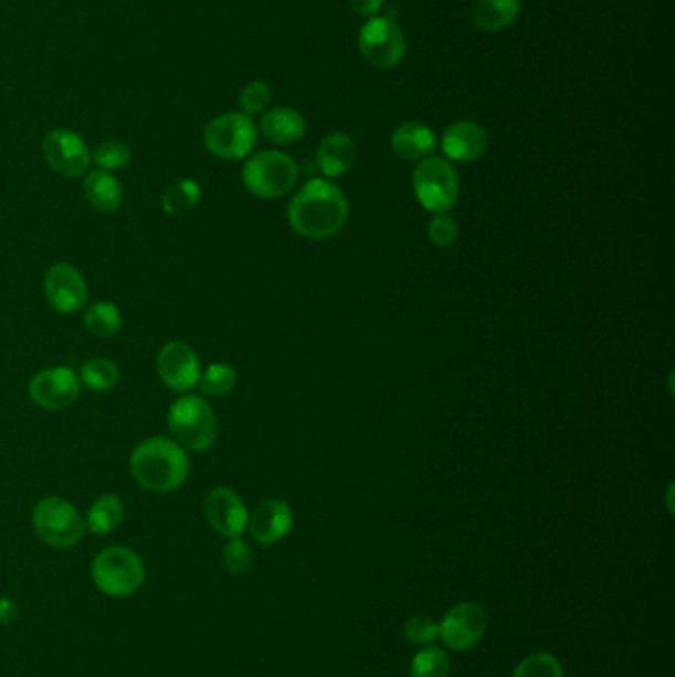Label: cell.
<instances>
[{
	"label": "cell",
	"mask_w": 675,
	"mask_h": 677,
	"mask_svg": "<svg viewBox=\"0 0 675 677\" xmlns=\"http://www.w3.org/2000/svg\"><path fill=\"white\" fill-rule=\"evenodd\" d=\"M92 579L107 597L126 599L136 594L146 582V565L136 551L127 547H107L92 562Z\"/></svg>",
	"instance_id": "obj_6"
},
{
	"label": "cell",
	"mask_w": 675,
	"mask_h": 677,
	"mask_svg": "<svg viewBox=\"0 0 675 677\" xmlns=\"http://www.w3.org/2000/svg\"><path fill=\"white\" fill-rule=\"evenodd\" d=\"M293 527V512L290 505L281 499H266L256 505L254 512L248 513V525L251 539L264 547L281 541L288 537Z\"/></svg>",
	"instance_id": "obj_16"
},
{
	"label": "cell",
	"mask_w": 675,
	"mask_h": 677,
	"mask_svg": "<svg viewBox=\"0 0 675 677\" xmlns=\"http://www.w3.org/2000/svg\"><path fill=\"white\" fill-rule=\"evenodd\" d=\"M383 2L385 0H349L353 12L358 17H367V19H373L375 14H378V10L383 9Z\"/></svg>",
	"instance_id": "obj_35"
},
{
	"label": "cell",
	"mask_w": 675,
	"mask_h": 677,
	"mask_svg": "<svg viewBox=\"0 0 675 677\" xmlns=\"http://www.w3.org/2000/svg\"><path fill=\"white\" fill-rule=\"evenodd\" d=\"M204 515L214 531L226 539L240 537L248 525V509L231 487H214L204 497Z\"/></svg>",
	"instance_id": "obj_15"
},
{
	"label": "cell",
	"mask_w": 675,
	"mask_h": 677,
	"mask_svg": "<svg viewBox=\"0 0 675 677\" xmlns=\"http://www.w3.org/2000/svg\"><path fill=\"white\" fill-rule=\"evenodd\" d=\"M92 161H94L101 171L114 173V171H121V169H126V166L129 165V161H131V151H129V147H127L126 143L109 139V141H104V143H99V146L94 149Z\"/></svg>",
	"instance_id": "obj_29"
},
{
	"label": "cell",
	"mask_w": 675,
	"mask_h": 677,
	"mask_svg": "<svg viewBox=\"0 0 675 677\" xmlns=\"http://www.w3.org/2000/svg\"><path fill=\"white\" fill-rule=\"evenodd\" d=\"M405 636L408 642H413L416 646L432 644L438 638V624L428 616H413V619L406 620Z\"/></svg>",
	"instance_id": "obj_34"
},
{
	"label": "cell",
	"mask_w": 675,
	"mask_h": 677,
	"mask_svg": "<svg viewBox=\"0 0 675 677\" xmlns=\"http://www.w3.org/2000/svg\"><path fill=\"white\" fill-rule=\"evenodd\" d=\"M167 426L171 438L186 452H208L221 434V425L213 407L204 397L189 393L169 407Z\"/></svg>",
	"instance_id": "obj_3"
},
{
	"label": "cell",
	"mask_w": 675,
	"mask_h": 677,
	"mask_svg": "<svg viewBox=\"0 0 675 677\" xmlns=\"http://www.w3.org/2000/svg\"><path fill=\"white\" fill-rule=\"evenodd\" d=\"M44 295L50 308L62 315L77 313L86 308V278L68 261H56L44 276Z\"/></svg>",
	"instance_id": "obj_13"
},
{
	"label": "cell",
	"mask_w": 675,
	"mask_h": 677,
	"mask_svg": "<svg viewBox=\"0 0 675 677\" xmlns=\"http://www.w3.org/2000/svg\"><path fill=\"white\" fill-rule=\"evenodd\" d=\"M358 52L373 68H395L406 52L405 32L395 19L373 17L361 29Z\"/></svg>",
	"instance_id": "obj_9"
},
{
	"label": "cell",
	"mask_w": 675,
	"mask_h": 677,
	"mask_svg": "<svg viewBox=\"0 0 675 677\" xmlns=\"http://www.w3.org/2000/svg\"><path fill=\"white\" fill-rule=\"evenodd\" d=\"M203 367L201 358L191 345L183 341H169L164 343L157 355V375L164 387L174 393L186 395L199 385Z\"/></svg>",
	"instance_id": "obj_11"
},
{
	"label": "cell",
	"mask_w": 675,
	"mask_h": 677,
	"mask_svg": "<svg viewBox=\"0 0 675 677\" xmlns=\"http://www.w3.org/2000/svg\"><path fill=\"white\" fill-rule=\"evenodd\" d=\"M84 193H86L87 203L92 204V208H96L97 213H117L124 203V189L117 181L116 174L107 173L101 169L87 173L86 181H84Z\"/></svg>",
	"instance_id": "obj_21"
},
{
	"label": "cell",
	"mask_w": 675,
	"mask_h": 677,
	"mask_svg": "<svg viewBox=\"0 0 675 677\" xmlns=\"http://www.w3.org/2000/svg\"><path fill=\"white\" fill-rule=\"evenodd\" d=\"M260 131L274 146L288 147L306 137L308 123L293 107H274L261 114Z\"/></svg>",
	"instance_id": "obj_19"
},
{
	"label": "cell",
	"mask_w": 675,
	"mask_h": 677,
	"mask_svg": "<svg viewBox=\"0 0 675 677\" xmlns=\"http://www.w3.org/2000/svg\"><path fill=\"white\" fill-rule=\"evenodd\" d=\"M450 676V658L444 649H420L410 662V677H448Z\"/></svg>",
	"instance_id": "obj_28"
},
{
	"label": "cell",
	"mask_w": 675,
	"mask_h": 677,
	"mask_svg": "<svg viewBox=\"0 0 675 677\" xmlns=\"http://www.w3.org/2000/svg\"><path fill=\"white\" fill-rule=\"evenodd\" d=\"M82 380L69 367L42 368L30 378L29 397L44 410H64L76 402Z\"/></svg>",
	"instance_id": "obj_10"
},
{
	"label": "cell",
	"mask_w": 675,
	"mask_h": 677,
	"mask_svg": "<svg viewBox=\"0 0 675 677\" xmlns=\"http://www.w3.org/2000/svg\"><path fill=\"white\" fill-rule=\"evenodd\" d=\"M428 238L436 248H452L460 238V226L450 214H435L428 224Z\"/></svg>",
	"instance_id": "obj_32"
},
{
	"label": "cell",
	"mask_w": 675,
	"mask_h": 677,
	"mask_svg": "<svg viewBox=\"0 0 675 677\" xmlns=\"http://www.w3.org/2000/svg\"><path fill=\"white\" fill-rule=\"evenodd\" d=\"M270 86L264 84L260 79L250 82V84L240 92V109L244 116H261V114L268 109V106H270Z\"/></svg>",
	"instance_id": "obj_31"
},
{
	"label": "cell",
	"mask_w": 675,
	"mask_h": 677,
	"mask_svg": "<svg viewBox=\"0 0 675 677\" xmlns=\"http://www.w3.org/2000/svg\"><path fill=\"white\" fill-rule=\"evenodd\" d=\"M32 525L40 541L54 549H72L86 535V519L68 499L58 495L42 497L34 505Z\"/></svg>",
	"instance_id": "obj_7"
},
{
	"label": "cell",
	"mask_w": 675,
	"mask_h": 677,
	"mask_svg": "<svg viewBox=\"0 0 675 677\" xmlns=\"http://www.w3.org/2000/svg\"><path fill=\"white\" fill-rule=\"evenodd\" d=\"M223 561L224 567L234 574L248 571L251 565V551L248 542L240 537L228 539V542L224 545Z\"/></svg>",
	"instance_id": "obj_33"
},
{
	"label": "cell",
	"mask_w": 675,
	"mask_h": 677,
	"mask_svg": "<svg viewBox=\"0 0 675 677\" xmlns=\"http://www.w3.org/2000/svg\"><path fill=\"white\" fill-rule=\"evenodd\" d=\"M357 157V146L353 137L338 131L321 139L315 153V163L325 179H338L353 169Z\"/></svg>",
	"instance_id": "obj_18"
},
{
	"label": "cell",
	"mask_w": 675,
	"mask_h": 677,
	"mask_svg": "<svg viewBox=\"0 0 675 677\" xmlns=\"http://www.w3.org/2000/svg\"><path fill=\"white\" fill-rule=\"evenodd\" d=\"M413 191L418 204L432 214H448L460 196V174L446 157H426L413 173Z\"/></svg>",
	"instance_id": "obj_4"
},
{
	"label": "cell",
	"mask_w": 675,
	"mask_h": 677,
	"mask_svg": "<svg viewBox=\"0 0 675 677\" xmlns=\"http://www.w3.org/2000/svg\"><path fill=\"white\" fill-rule=\"evenodd\" d=\"M129 472L147 492L171 494L189 480L191 455L173 438L151 436L133 448Z\"/></svg>",
	"instance_id": "obj_2"
},
{
	"label": "cell",
	"mask_w": 675,
	"mask_h": 677,
	"mask_svg": "<svg viewBox=\"0 0 675 677\" xmlns=\"http://www.w3.org/2000/svg\"><path fill=\"white\" fill-rule=\"evenodd\" d=\"M512 677H565L559 659L547 652H537L523 659Z\"/></svg>",
	"instance_id": "obj_30"
},
{
	"label": "cell",
	"mask_w": 675,
	"mask_h": 677,
	"mask_svg": "<svg viewBox=\"0 0 675 677\" xmlns=\"http://www.w3.org/2000/svg\"><path fill=\"white\" fill-rule=\"evenodd\" d=\"M522 12L519 0H480L473 9V24L483 32H500L512 26Z\"/></svg>",
	"instance_id": "obj_22"
},
{
	"label": "cell",
	"mask_w": 675,
	"mask_h": 677,
	"mask_svg": "<svg viewBox=\"0 0 675 677\" xmlns=\"http://www.w3.org/2000/svg\"><path fill=\"white\" fill-rule=\"evenodd\" d=\"M79 380L84 383V387L89 388L92 393H109L117 387L119 383V367L109 358L96 357L89 358L79 370Z\"/></svg>",
	"instance_id": "obj_26"
},
{
	"label": "cell",
	"mask_w": 675,
	"mask_h": 677,
	"mask_svg": "<svg viewBox=\"0 0 675 677\" xmlns=\"http://www.w3.org/2000/svg\"><path fill=\"white\" fill-rule=\"evenodd\" d=\"M485 628V610L475 602H460L448 610L442 622L438 624V638L444 642L446 648L465 652L483 638Z\"/></svg>",
	"instance_id": "obj_12"
},
{
	"label": "cell",
	"mask_w": 675,
	"mask_h": 677,
	"mask_svg": "<svg viewBox=\"0 0 675 677\" xmlns=\"http://www.w3.org/2000/svg\"><path fill=\"white\" fill-rule=\"evenodd\" d=\"M126 505L116 494H104L89 505L86 515V529L94 535H109L124 522Z\"/></svg>",
	"instance_id": "obj_23"
},
{
	"label": "cell",
	"mask_w": 675,
	"mask_h": 677,
	"mask_svg": "<svg viewBox=\"0 0 675 677\" xmlns=\"http://www.w3.org/2000/svg\"><path fill=\"white\" fill-rule=\"evenodd\" d=\"M203 141L211 155L224 161H238L254 151L258 143V129L251 117L234 111L208 121V126L204 127Z\"/></svg>",
	"instance_id": "obj_8"
},
{
	"label": "cell",
	"mask_w": 675,
	"mask_h": 677,
	"mask_svg": "<svg viewBox=\"0 0 675 677\" xmlns=\"http://www.w3.org/2000/svg\"><path fill=\"white\" fill-rule=\"evenodd\" d=\"M440 146L448 161L473 163L485 155L490 147V136L480 123L465 119V121H456L446 129Z\"/></svg>",
	"instance_id": "obj_17"
},
{
	"label": "cell",
	"mask_w": 675,
	"mask_h": 677,
	"mask_svg": "<svg viewBox=\"0 0 675 677\" xmlns=\"http://www.w3.org/2000/svg\"><path fill=\"white\" fill-rule=\"evenodd\" d=\"M42 153L50 169L66 179L82 176L92 163V151L86 141L69 129L50 131L42 141Z\"/></svg>",
	"instance_id": "obj_14"
},
{
	"label": "cell",
	"mask_w": 675,
	"mask_h": 677,
	"mask_svg": "<svg viewBox=\"0 0 675 677\" xmlns=\"http://www.w3.org/2000/svg\"><path fill=\"white\" fill-rule=\"evenodd\" d=\"M300 181V166L281 151H260L242 169V183L256 198H280Z\"/></svg>",
	"instance_id": "obj_5"
},
{
	"label": "cell",
	"mask_w": 675,
	"mask_h": 677,
	"mask_svg": "<svg viewBox=\"0 0 675 677\" xmlns=\"http://www.w3.org/2000/svg\"><path fill=\"white\" fill-rule=\"evenodd\" d=\"M390 149L403 161H422L436 149L435 131L420 121H406L390 137Z\"/></svg>",
	"instance_id": "obj_20"
},
{
	"label": "cell",
	"mask_w": 675,
	"mask_h": 677,
	"mask_svg": "<svg viewBox=\"0 0 675 677\" xmlns=\"http://www.w3.org/2000/svg\"><path fill=\"white\" fill-rule=\"evenodd\" d=\"M236 370L226 363H213L204 368L199 378V390L203 397L221 398L231 395L236 387Z\"/></svg>",
	"instance_id": "obj_27"
},
{
	"label": "cell",
	"mask_w": 675,
	"mask_h": 677,
	"mask_svg": "<svg viewBox=\"0 0 675 677\" xmlns=\"http://www.w3.org/2000/svg\"><path fill=\"white\" fill-rule=\"evenodd\" d=\"M347 196L329 179H311L291 196L288 221L293 233L309 240H325L349 223Z\"/></svg>",
	"instance_id": "obj_1"
},
{
	"label": "cell",
	"mask_w": 675,
	"mask_h": 677,
	"mask_svg": "<svg viewBox=\"0 0 675 677\" xmlns=\"http://www.w3.org/2000/svg\"><path fill=\"white\" fill-rule=\"evenodd\" d=\"M84 325L96 337H114L124 327V315L111 301H97L84 311Z\"/></svg>",
	"instance_id": "obj_25"
},
{
	"label": "cell",
	"mask_w": 675,
	"mask_h": 677,
	"mask_svg": "<svg viewBox=\"0 0 675 677\" xmlns=\"http://www.w3.org/2000/svg\"><path fill=\"white\" fill-rule=\"evenodd\" d=\"M201 196H203V189L194 179H179L164 191L161 196V206L164 213L171 216H183L199 206Z\"/></svg>",
	"instance_id": "obj_24"
}]
</instances>
